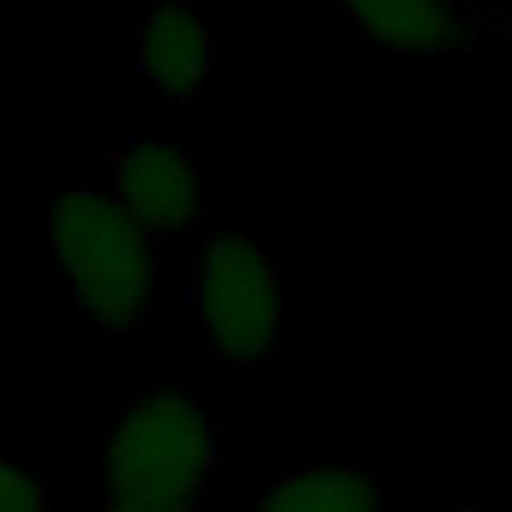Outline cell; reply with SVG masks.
Returning a JSON list of instances; mask_svg holds the SVG:
<instances>
[{"mask_svg":"<svg viewBox=\"0 0 512 512\" xmlns=\"http://www.w3.org/2000/svg\"><path fill=\"white\" fill-rule=\"evenodd\" d=\"M220 48L208 20L180 0H160L136 20L132 60L144 84L172 104L196 100Z\"/></svg>","mask_w":512,"mask_h":512,"instance_id":"8992f818","label":"cell"},{"mask_svg":"<svg viewBox=\"0 0 512 512\" xmlns=\"http://www.w3.org/2000/svg\"><path fill=\"white\" fill-rule=\"evenodd\" d=\"M192 308L216 360L252 368L280 344V288L264 244L244 232H212L196 256Z\"/></svg>","mask_w":512,"mask_h":512,"instance_id":"3957f363","label":"cell"},{"mask_svg":"<svg viewBox=\"0 0 512 512\" xmlns=\"http://www.w3.org/2000/svg\"><path fill=\"white\" fill-rule=\"evenodd\" d=\"M456 512H512V500H504V504H488V500H468V504H460Z\"/></svg>","mask_w":512,"mask_h":512,"instance_id":"9c48e42d","label":"cell"},{"mask_svg":"<svg viewBox=\"0 0 512 512\" xmlns=\"http://www.w3.org/2000/svg\"><path fill=\"white\" fill-rule=\"evenodd\" d=\"M356 32L388 52L440 56L488 36L500 12L484 0H336Z\"/></svg>","mask_w":512,"mask_h":512,"instance_id":"5b68a950","label":"cell"},{"mask_svg":"<svg viewBox=\"0 0 512 512\" xmlns=\"http://www.w3.org/2000/svg\"><path fill=\"white\" fill-rule=\"evenodd\" d=\"M220 468V424L204 400L180 388L140 392L104 436V512H200Z\"/></svg>","mask_w":512,"mask_h":512,"instance_id":"6da1fadb","label":"cell"},{"mask_svg":"<svg viewBox=\"0 0 512 512\" xmlns=\"http://www.w3.org/2000/svg\"><path fill=\"white\" fill-rule=\"evenodd\" d=\"M248 512H384V488L364 464H308L264 484Z\"/></svg>","mask_w":512,"mask_h":512,"instance_id":"52a82bcc","label":"cell"},{"mask_svg":"<svg viewBox=\"0 0 512 512\" xmlns=\"http://www.w3.org/2000/svg\"><path fill=\"white\" fill-rule=\"evenodd\" d=\"M52 268L76 312L104 332H136L156 300V240L108 188H60L44 212Z\"/></svg>","mask_w":512,"mask_h":512,"instance_id":"7a4b0ae2","label":"cell"},{"mask_svg":"<svg viewBox=\"0 0 512 512\" xmlns=\"http://www.w3.org/2000/svg\"><path fill=\"white\" fill-rule=\"evenodd\" d=\"M0 512H56L48 476L0 448Z\"/></svg>","mask_w":512,"mask_h":512,"instance_id":"ba28073f","label":"cell"},{"mask_svg":"<svg viewBox=\"0 0 512 512\" xmlns=\"http://www.w3.org/2000/svg\"><path fill=\"white\" fill-rule=\"evenodd\" d=\"M108 192L160 244L200 224L204 180L196 160L172 136H136L108 164Z\"/></svg>","mask_w":512,"mask_h":512,"instance_id":"277c9868","label":"cell"}]
</instances>
